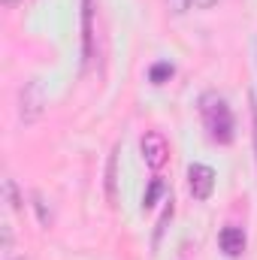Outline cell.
Returning a JSON list of instances; mask_svg holds the SVG:
<instances>
[{"label":"cell","instance_id":"cell-1","mask_svg":"<svg viewBox=\"0 0 257 260\" xmlns=\"http://www.w3.org/2000/svg\"><path fill=\"white\" fill-rule=\"evenodd\" d=\"M200 115H203V124L209 130V139H212V142L230 145V142L236 139V118H233V109H230V103H227L221 94H215V91L203 94V97H200Z\"/></svg>","mask_w":257,"mask_h":260},{"label":"cell","instance_id":"cell-2","mask_svg":"<svg viewBox=\"0 0 257 260\" xmlns=\"http://www.w3.org/2000/svg\"><path fill=\"white\" fill-rule=\"evenodd\" d=\"M139 151H142V160L151 167V170H160L167 160H170V142L160 130H148L139 142Z\"/></svg>","mask_w":257,"mask_h":260},{"label":"cell","instance_id":"cell-3","mask_svg":"<svg viewBox=\"0 0 257 260\" xmlns=\"http://www.w3.org/2000/svg\"><path fill=\"white\" fill-rule=\"evenodd\" d=\"M43 106H46L43 88H40L37 79H30V82L21 88V97H18V115H21V121H24V124H34V121L43 115Z\"/></svg>","mask_w":257,"mask_h":260},{"label":"cell","instance_id":"cell-4","mask_svg":"<svg viewBox=\"0 0 257 260\" xmlns=\"http://www.w3.org/2000/svg\"><path fill=\"white\" fill-rule=\"evenodd\" d=\"M188 188H191V197L197 203H206L215 194V170L206 164H191L188 167Z\"/></svg>","mask_w":257,"mask_h":260},{"label":"cell","instance_id":"cell-5","mask_svg":"<svg viewBox=\"0 0 257 260\" xmlns=\"http://www.w3.org/2000/svg\"><path fill=\"white\" fill-rule=\"evenodd\" d=\"M94 58V0H82V64Z\"/></svg>","mask_w":257,"mask_h":260},{"label":"cell","instance_id":"cell-6","mask_svg":"<svg viewBox=\"0 0 257 260\" xmlns=\"http://www.w3.org/2000/svg\"><path fill=\"white\" fill-rule=\"evenodd\" d=\"M218 245H221V251L227 257H242V251H245V233L239 227H224L218 233Z\"/></svg>","mask_w":257,"mask_h":260},{"label":"cell","instance_id":"cell-7","mask_svg":"<svg viewBox=\"0 0 257 260\" xmlns=\"http://www.w3.org/2000/svg\"><path fill=\"white\" fill-rule=\"evenodd\" d=\"M118 154H121V145H115L112 148V154H109V160H106V200L112 203V206H118Z\"/></svg>","mask_w":257,"mask_h":260},{"label":"cell","instance_id":"cell-8","mask_svg":"<svg viewBox=\"0 0 257 260\" xmlns=\"http://www.w3.org/2000/svg\"><path fill=\"white\" fill-rule=\"evenodd\" d=\"M173 76H176V67L170 64V61H157V64H151V70H148V82L151 85H164Z\"/></svg>","mask_w":257,"mask_h":260},{"label":"cell","instance_id":"cell-9","mask_svg":"<svg viewBox=\"0 0 257 260\" xmlns=\"http://www.w3.org/2000/svg\"><path fill=\"white\" fill-rule=\"evenodd\" d=\"M34 209H37L40 224H43V227H52V212H49V206H46V200H43L40 191H34Z\"/></svg>","mask_w":257,"mask_h":260},{"label":"cell","instance_id":"cell-10","mask_svg":"<svg viewBox=\"0 0 257 260\" xmlns=\"http://www.w3.org/2000/svg\"><path fill=\"white\" fill-rule=\"evenodd\" d=\"M164 194V182L160 179H151V185H148V191L142 197V209H151L154 203H157V197Z\"/></svg>","mask_w":257,"mask_h":260},{"label":"cell","instance_id":"cell-11","mask_svg":"<svg viewBox=\"0 0 257 260\" xmlns=\"http://www.w3.org/2000/svg\"><path fill=\"white\" fill-rule=\"evenodd\" d=\"M3 194H6L9 209H21V200H18V191H15V182H12V179H6V182H3Z\"/></svg>","mask_w":257,"mask_h":260},{"label":"cell","instance_id":"cell-12","mask_svg":"<svg viewBox=\"0 0 257 260\" xmlns=\"http://www.w3.org/2000/svg\"><path fill=\"white\" fill-rule=\"evenodd\" d=\"M167 6H170L173 15H185V12L194 6V0H167Z\"/></svg>","mask_w":257,"mask_h":260},{"label":"cell","instance_id":"cell-13","mask_svg":"<svg viewBox=\"0 0 257 260\" xmlns=\"http://www.w3.org/2000/svg\"><path fill=\"white\" fill-rule=\"evenodd\" d=\"M248 106H251V127H254V157H257V94L248 91Z\"/></svg>","mask_w":257,"mask_h":260},{"label":"cell","instance_id":"cell-14","mask_svg":"<svg viewBox=\"0 0 257 260\" xmlns=\"http://www.w3.org/2000/svg\"><path fill=\"white\" fill-rule=\"evenodd\" d=\"M173 218V200H170V206L164 209V215H160V221H157V230H154V242H160V233H164V227H167V221Z\"/></svg>","mask_w":257,"mask_h":260},{"label":"cell","instance_id":"cell-15","mask_svg":"<svg viewBox=\"0 0 257 260\" xmlns=\"http://www.w3.org/2000/svg\"><path fill=\"white\" fill-rule=\"evenodd\" d=\"M218 0H194V6H200V9H209V6H215Z\"/></svg>","mask_w":257,"mask_h":260},{"label":"cell","instance_id":"cell-16","mask_svg":"<svg viewBox=\"0 0 257 260\" xmlns=\"http://www.w3.org/2000/svg\"><path fill=\"white\" fill-rule=\"evenodd\" d=\"M0 3H3V6H6V9H12V6H18V3H21V0H0Z\"/></svg>","mask_w":257,"mask_h":260}]
</instances>
